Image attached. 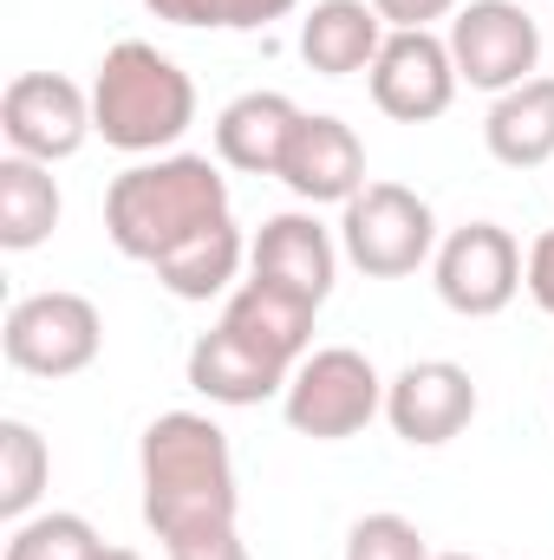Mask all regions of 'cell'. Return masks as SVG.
Segmentation results:
<instances>
[{
    "instance_id": "cell-1",
    "label": "cell",
    "mask_w": 554,
    "mask_h": 560,
    "mask_svg": "<svg viewBox=\"0 0 554 560\" xmlns=\"http://www.w3.org/2000/svg\"><path fill=\"white\" fill-rule=\"evenodd\" d=\"M143 528L163 548L242 528V489H235V450L229 430L209 411H163L138 443Z\"/></svg>"
},
{
    "instance_id": "cell-2",
    "label": "cell",
    "mask_w": 554,
    "mask_h": 560,
    "mask_svg": "<svg viewBox=\"0 0 554 560\" xmlns=\"http://www.w3.org/2000/svg\"><path fill=\"white\" fill-rule=\"evenodd\" d=\"M222 215H235L229 176L216 156H196V150L138 156L105 189V235L125 261H143V268H157L163 255H176L189 235H203Z\"/></svg>"
},
{
    "instance_id": "cell-3",
    "label": "cell",
    "mask_w": 554,
    "mask_h": 560,
    "mask_svg": "<svg viewBox=\"0 0 554 560\" xmlns=\"http://www.w3.org/2000/svg\"><path fill=\"white\" fill-rule=\"evenodd\" d=\"M196 125V79L150 39H118L92 79V131L125 156H170Z\"/></svg>"
},
{
    "instance_id": "cell-4",
    "label": "cell",
    "mask_w": 554,
    "mask_h": 560,
    "mask_svg": "<svg viewBox=\"0 0 554 560\" xmlns=\"http://www.w3.org/2000/svg\"><path fill=\"white\" fill-rule=\"evenodd\" d=\"M280 418L313 443H346L372 418H385V378L353 346H313L280 392Z\"/></svg>"
},
{
    "instance_id": "cell-5",
    "label": "cell",
    "mask_w": 554,
    "mask_h": 560,
    "mask_svg": "<svg viewBox=\"0 0 554 560\" xmlns=\"http://www.w3.org/2000/svg\"><path fill=\"white\" fill-rule=\"evenodd\" d=\"M0 346H7V365L26 378H79L105 352V313L72 287L20 293L7 306Z\"/></svg>"
},
{
    "instance_id": "cell-6",
    "label": "cell",
    "mask_w": 554,
    "mask_h": 560,
    "mask_svg": "<svg viewBox=\"0 0 554 560\" xmlns=\"http://www.w3.org/2000/svg\"><path fill=\"white\" fill-rule=\"evenodd\" d=\"M437 215L405 183H366L339 209V255L372 280H405L437 255Z\"/></svg>"
},
{
    "instance_id": "cell-7",
    "label": "cell",
    "mask_w": 554,
    "mask_h": 560,
    "mask_svg": "<svg viewBox=\"0 0 554 560\" xmlns=\"http://www.w3.org/2000/svg\"><path fill=\"white\" fill-rule=\"evenodd\" d=\"M443 39H450L457 79L470 92H489V98L529 85L542 66V26L522 0H463Z\"/></svg>"
},
{
    "instance_id": "cell-8",
    "label": "cell",
    "mask_w": 554,
    "mask_h": 560,
    "mask_svg": "<svg viewBox=\"0 0 554 560\" xmlns=\"http://www.w3.org/2000/svg\"><path fill=\"white\" fill-rule=\"evenodd\" d=\"M430 280H437V300L463 319H496L522 280H529V261H522V242L503 229V222H463L437 242L430 255Z\"/></svg>"
},
{
    "instance_id": "cell-9",
    "label": "cell",
    "mask_w": 554,
    "mask_h": 560,
    "mask_svg": "<svg viewBox=\"0 0 554 560\" xmlns=\"http://www.w3.org/2000/svg\"><path fill=\"white\" fill-rule=\"evenodd\" d=\"M0 138L13 156H33V163H66L79 156L92 131V92L66 72H20L7 92H0Z\"/></svg>"
},
{
    "instance_id": "cell-10",
    "label": "cell",
    "mask_w": 554,
    "mask_h": 560,
    "mask_svg": "<svg viewBox=\"0 0 554 560\" xmlns=\"http://www.w3.org/2000/svg\"><path fill=\"white\" fill-rule=\"evenodd\" d=\"M372 105L399 125H430L457 105V59H450V39L443 33H385L372 72Z\"/></svg>"
},
{
    "instance_id": "cell-11",
    "label": "cell",
    "mask_w": 554,
    "mask_h": 560,
    "mask_svg": "<svg viewBox=\"0 0 554 560\" xmlns=\"http://www.w3.org/2000/svg\"><path fill=\"white\" fill-rule=\"evenodd\" d=\"M476 378L457 359H412L399 378H385V423L412 450H443L476 418Z\"/></svg>"
},
{
    "instance_id": "cell-12",
    "label": "cell",
    "mask_w": 554,
    "mask_h": 560,
    "mask_svg": "<svg viewBox=\"0 0 554 560\" xmlns=\"http://www.w3.org/2000/svg\"><path fill=\"white\" fill-rule=\"evenodd\" d=\"M249 275L307 300V306H326V293L339 280V242L313 209H280L249 242Z\"/></svg>"
},
{
    "instance_id": "cell-13",
    "label": "cell",
    "mask_w": 554,
    "mask_h": 560,
    "mask_svg": "<svg viewBox=\"0 0 554 560\" xmlns=\"http://www.w3.org/2000/svg\"><path fill=\"white\" fill-rule=\"evenodd\" d=\"M280 183L307 209H320V202L346 209L366 189V143H359V131L346 118H333V112H307L293 143H287V156H280Z\"/></svg>"
},
{
    "instance_id": "cell-14",
    "label": "cell",
    "mask_w": 554,
    "mask_h": 560,
    "mask_svg": "<svg viewBox=\"0 0 554 560\" xmlns=\"http://www.w3.org/2000/svg\"><path fill=\"white\" fill-rule=\"evenodd\" d=\"M313 313L320 306H307V300H293V293H280L268 280H242L229 300H222V332L229 339H242L249 352H262V359H275V365H300L307 352H313Z\"/></svg>"
},
{
    "instance_id": "cell-15",
    "label": "cell",
    "mask_w": 554,
    "mask_h": 560,
    "mask_svg": "<svg viewBox=\"0 0 554 560\" xmlns=\"http://www.w3.org/2000/svg\"><path fill=\"white\" fill-rule=\"evenodd\" d=\"M300 105L287 92H242L216 112V163L242 176H280V156L300 131Z\"/></svg>"
},
{
    "instance_id": "cell-16",
    "label": "cell",
    "mask_w": 554,
    "mask_h": 560,
    "mask_svg": "<svg viewBox=\"0 0 554 560\" xmlns=\"http://www.w3.org/2000/svg\"><path fill=\"white\" fill-rule=\"evenodd\" d=\"M189 392H203L209 405H229V411H249V405H268L287 392V365L275 359H262V352H249L242 339H229L222 326H209L196 346H189Z\"/></svg>"
},
{
    "instance_id": "cell-17",
    "label": "cell",
    "mask_w": 554,
    "mask_h": 560,
    "mask_svg": "<svg viewBox=\"0 0 554 560\" xmlns=\"http://www.w3.org/2000/svg\"><path fill=\"white\" fill-rule=\"evenodd\" d=\"M385 33L392 26L379 20L372 0H313L300 20V59L326 79H353V72H372Z\"/></svg>"
},
{
    "instance_id": "cell-18",
    "label": "cell",
    "mask_w": 554,
    "mask_h": 560,
    "mask_svg": "<svg viewBox=\"0 0 554 560\" xmlns=\"http://www.w3.org/2000/svg\"><path fill=\"white\" fill-rule=\"evenodd\" d=\"M483 143L509 170H542V163H554V79L549 72H535L529 85H516V92H503L489 105Z\"/></svg>"
},
{
    "instance_id": "cell-19",
    "label": "cell",
    "mask_w": 554,
    "mask_h": 560,
    "mask_svg": "<svg viewBox=\"0 0 554 560\" xmlns=\"http://www.w3.org/2000/svg\"><path fill=\"white\" fill-rule=\"evenodd\" d=\"M66 215V196H59V176L53 163H33V156H0V248L7 255H33Z\"/></svg>"
},
{
    "instance_id": "cell-20",
    "label": "cell",
    "mask_w": 554,
    "mask_h": 560,
    "mask_svg": "<svg viewBox=\"0 0 554 560\" xmlns=\"http://www.w3.org/2000/svg\"><path fill=\"white\" fill-rule=\"evenodd\" d=\"M249 268V242H242V229H235V215H222V222H209L203 235H189L176 255H163L157 261V280L176 293V300H216V293H229L235 280Z\"/></svg>"
},
{
    "instance_id": "cell-21",
    "label": "cell",
    "mask_w": 554,
    "mask_h": 560,
    "mask_svg": "<svg viewBox=\"0 0 554 560\" xmlns=\"http://www.w3.org/2000/svg\"><path fill=\"white\" fill-rule=\"evenodd\" d=\"M53 482V450L26 418H0V515L26 522Z\"/></svg>"
},
{
    "instance_id": "cell-22",
    "label": "cell",
    "mask_w": 554,
    "mask_h": 560,
    "mask_svg": "<svg viewBox=\"0 0 554 560\" xmlns=\"http://www.w3.org/2000/svg\"><path fill=\"white\" fill-rule=\"evenodd\" d=\"M99 528L72 509H46V515H26L13 522L7 535V555L0 560H99Z\"/></svg>"
},
{
    "instance_id": "cell-23",
    "label": "cell",
    "mask_w": 554,
    "mask_h": 560,
    "mask_svg": "<svg viewBox=\"0 0 554 560\" xmlns=\"http://www.w3.org/2000/svg\"><path fill=\"white\" fill-rule=\"evenodd\" d=\"M143 7L189 33H268L300 0H143Z\"/></svg>"
},
{
    "instance_id": "cell-24",
    "label": "cell",
    "mask_w": 554,
    "mask_h": 560,
    "mask_svg": "<svg viewBox=\"0 0 554 560\" xmlns=\"http://www.w3.org/2000/svg\"><path fill=\"white\" fill-rule=\"evenodd\" d=\"M346 560H430V548H424L417 522L392 515V509H379V515H359V522H353V535H346Z\"/></svg>"
},
{
    "instance_id": "cell-25",
    "label": "cell",
    "mask_w": 554,
    "mask_h": 560,
    "mask_svg": "<svg viewBox=\"0 0 554 560\" xmlns=\"http://www.w3.org/2000/svg\"><path fill=\"white\" fill-rule=\"evenodd\" d=\"M372 7H379V20L392 33H430L437 20H457L463 0H372Z\"/></svg>"
},
{
    "instance_id": "cell-26",
    "label": "cell",
    "mask_w": 554,
    "mask_h": 560,
    "mask_svg": "<svg viewBox=\"0 0 554 560\" xmlns=\"http://www.w3.org/2000/svg\"><path fill=\"white\" fill-rule=\"evenodd\" d=\"M522 287H529V300L554 319V229L535 235V248H529V280H522Z\"/></svg>"
},
{
    "instance_id": "cell-27",
    "label": "cell",
    "mask_w": 554,
    "mask_h": 560,
    "mask_svg": "<svg viewBox=\"0 0 554 560\" xmlns=\"http://www.w3.org/2000/svg\"><path fill=\"white\" fill-rule=\"evenodd\" d=\"M163 560H255L242 528H222V535H203V541H183V548H163Z\"/></svg>"
},
{
    "instance_id": "cell-28",
    "label": "cell",
    "mask_w": 554,
    "mask_h": 560,
    "mask_svg": "<svg viewBox=\"0 0 554 560\" xmlns=\"http://www.w3.org/2000/svg\"><path fill=\"white\" fill-rule=\"evenodd\" d=\"M99 560H143V555H131V548H99Z\"/></svg>"
},
{
    "instance_id": "cell-29",
    "label": "cell",
    "mask_w": 554,
    "mask_h": 560,
    "mask_svg": "<svg viewBox=\"0 0 554 560\" xmlns=\"http://www.w3.org/2000/svg\"><path fill=\"white\" fill-rule=\"evenodd\" d=\"M430 560H483V555H430Z\"/></svg>"
}]
</instances>
